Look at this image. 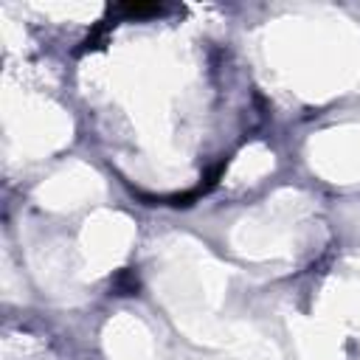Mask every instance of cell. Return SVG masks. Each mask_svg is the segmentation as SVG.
I'll return each mask as SVG.
<instances>
[{
	"label": "cell",
	"instance_id": "cell-1",
	"mask_svg": "<svg viewBox=\"0 0 360 360\" xmlns=\"http://www.w3.org/2000/svg\"><path fill=\"white\" fill-rule=\"evenodd\" d=\"M112 14H127V17H149V14H160L163 6L158 3H149V6H141V3H129V6H115L110 8Z\"/></svg>",
	"mask_w": 360,
	"mask_h": 360
}]
</instances>
